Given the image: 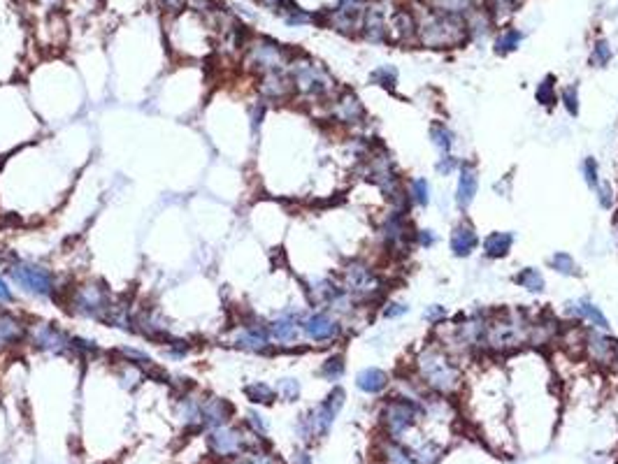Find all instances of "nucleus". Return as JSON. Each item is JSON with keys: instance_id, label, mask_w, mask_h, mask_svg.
<instances>
[{"instance_id": "9", "label": "nucleus", "mask_w": 618, "mask_h": 464, "mask_svg": "<svg viewBox=\"0 0 618 464\" xmlns=\"http://www.w3.org/2000/svg\"><path fill=\"white\" fill-rule=\"evenodd\" d=\"M112 306H114V297L103 281H86L70 292V311L77 313V316L107 323Z\"/></svg>"}, {"instance_id": "53", "label": "nucleus", "mask_w": 618, "mask_h": 464, "mask_svg": "<svg viewBox=\"0 0 618 464\" xmlns=\"http://www.w3.org/2000/svg\"><path fill=\"white\" fill-rule=\"evenodd\" d=\"M12 299H15V295H12V290H10L8 281H5V279L0 276V304H10Z\"/></svg>"}, {"instance_id": "16", "label": "nucleus", "mask_w": 618, "mask_h": 464, "mask_svg": "<svg viewBox=\"0 0 618 464\" xmlns=\"http://www.w3.org/2000/svg\"><path fill=\"white\" fill-rule=\"evenodd\" d=\"M302 318H304V313L295 311V309H288V311L279 313L275 320H270L268 330H270V339H273V344L277 348H295L298 344H300V339H302Z\"/></svg>"}, {"instance_id": "37", "label": "nucleus", "mask_w": 618, "mask_h": 464, "mask_svg": "<svg viewBox=\"0 0 618 464\" xmlns=\"http://www.w3.org/2000/svg\"><path fill=\"white\" fill-rule=\"evenodd\" d=\"M244 395H247L249 401H254V404H273V401L277 399V390L273 386L263 383V381H254V383L244 386Z\"/></svg>"}, {"instance_id": "36", "label": "nucleus", "mask_w": 618, "mask_h": 464, "mask_svg": "<svg viewBox=\"0 0 618 464\" xmlns=\"http://www.w3.org/2000/svg\"><path fill=\"white\" fill-rule=\"evenodd\" d=\"M535 100L546 109L555 107V102H558V84H555L553 74H546L537 84V88H535Z\"/></svg>"}, {"instance_id": "32", "label": "nucleus", "mask_w": 618, "mask_h": 464, "mask_svg": "<svg viewBox=\"0 0 618 464\" xmlns=\"http://www.w3.org/2000/svg\"><path fill=\"white\" fill-rule=\"evenodd\" d=\"M514 283L526 292H530V295H542V292L546 290V279L537 267L519 270V272H516V276H514Z\"/></svg>"}, {"instance_id": "24", "label": "nucleus", "mask_w": 618, "mask_h": 464, "mask_svg": "<svg viewBox=\"0 0 618 464\" xmlns=\"http://www.w3.org/2000/svg\"><path fill=\"white\" fill-rule=\"evenodd\" d=\"M361 31H363V38L372 44L389 42V24H386V12L382 5H370V8H365Z\"/></svg>"}, {"instance_id": "18", "label": "nucleus", "mask_w": 618, "mask_h": 464, "mask_svg": "<svg viewBox=\"0 0 618 464\" xmlns=\"http://www.w3.org/2000/svg\"><path fill=\"white\" fill-rule=\"evenodd\" d=\"M614 351H616V339L609 332L595 330L588 327L583 332V356L597 367H611L614 365Z\"/></svg>"}, {"instance_id": "2", "label": "nucleus", "mask_w": 618, "mask_h": 464, "mask_svg": "<svg viewBox=\"0 0 618 464\" xmlns=\"http://www.w3.org/2000/svg\"><path fill=\"white\" fill-rule=\"evenodd\" d=\"M532 316L523 309H502L488 311L486 327V353L495 356H512L528 346Z\"/></svg>"}, {"instance_id": "7", "label": "nucleus", "mask_w": 618, "mask_h": 464, "mask_svg": "<svg viewBox=\"0 0 618 464\" xmlns=\"http://www.w3.org/2000/svg\"><path fill=\"white\" fill-rule=\"evenodd\" d=\"M344 401H346L344 388L335 386L328 395H325V399L318 401L309 413L300 415V420H298V425H295L298 436H300L302 441L323 439V436H328L332 425H335V418L344 408Z\"/></svg>"}, {"instance_id": "12", "label": "nucleus", "mask_w": 618, "mask_h": 464, "mask_svg": "<svg viewBox=\"0 0 618 464\" xmlns=\"http://www.w3.org/2000/svg\"><path fill=\"white\" fill-rule=\"evenodd\" d=\"M8 274H10L12 281H15L17 285H22L24 290H29L31 295L51 297L54 292H56V281H54V274L47 267H42V265L17 260L8 267Z\"/></svg>"}, {"instance_id": "31", "label": "nucleus", "mask_w": 618, "mask_h": 464, "mask_svg": "<svg viewBox=\"0 0 618 464\" xmlns=\"http://www.w3.org/2000/svg\"><path fill=\"white\" fill-rule=\"evenodd\" d=\"M428 138H430V144L437 149L441 156L451 154L453 147H456V133H453L444 121H432L430 128H428Z\"/></svg>"}, {"instance_id": "55", "label": "nucleus", "mask_w": 618, "mask_h": 464, "mask_svg": "<svg viewBox=\"0 0 618 464\" xmlns=\"http://www.w3.org/2000/svg\"><path fill=\"white\" fill-rule=\"evenodd\" d=\"M293 464H311V455L307 453V450H298V453L293 455Z\"/></svg>"}, {"instance_id": "39", "label": "nucleus", "mask_w": 618, "mask_h": 464, "mask_svg": "<svg viewBox=\"0 0 618 464\" xmlns=\"http://www.w3.org/2000/svg\"><path fill=\"white\" fill-rule=\"evenodd\" d=\"M523 42V33L516 31V28H505L498 35V40H495V53H500V56H507V53L516 51Z\"/></svg>"}, {"instance_id": "54", "label": "nucleus", "mask_w": 618, "mask_h": 464, "mask_svg": "<svg viewBox=\"0 0 618 464\" xmlns=\"http://www.w3.org/2000/svg\"><path fill=\"white\" fill-rule=\"evenodd\" d=\"M263 116H265V105H254V107H251V126H254V131H256L258 126H261Z\"/></svg>"}, {"instance_id": "42", "label": "nucleus", "mask_w": 618, "mask_h": 464, "mask_svg": "<svg viewBox=\"0 0 618 464\" xmlns=\"http://www.w3.org/2000/svg\"><path fill=\"white\" fill-rule=\"evenodd\" d=\"M519 3L521 0H486V12L491 15L493 22H498V19L514 15V10L519 8Z\"/></svg>"}, {"instance_id": "25", "label": "nucleus", "mask_w": 618, "mask_h": 464, "mask_svg": "<svg viewBox=\"0 0 618 464\" xmlns=\"http://www.w3.org/2000/svg\"><path fill=\"white\" fill-rule=\"evenodd\" d=\"M393 386V376L382 367H365L356 374V388L372 397H382V395Z\"/></svg>"}, {"instance_id": "15", "label": "nucleus", "mask_w": 618, "mask_h": 464, "mask_svg": "<svg viewBox=\"0 0 618 464\" xmlns=\"http://www.w3.org/2000/svg\"><path fill=\"white\" fill-rule=\"evenodd\" d=\"M26 339L38 351L51 353V356H72V337L54 323L40 320V323L29 325V337Z\"/></svg>"}, {"instance_id": "11", "label": "nucleus", "mask_w": 618, "mask_h": 464, "mask_svg": "<svg viewBox=\"0 0 618 464\" xmlns=\"http://www.w3.org/2000/svg\"><path fill=\"white\" fill-rule=\"evenodd\" d=\"M302 337L316 346H330L344 337V320L328 309H316L302 318Z\"/></svg>"}, {"instance_id": "14", "label": "nucleus", "mask_w": 618, "mask_h": 464, "mask_svg": "<svg viewBox=\"0 0 618 464\" xmlns=\"http://www.w3.org/2000/svg\"><path fill=\"white\" fill-rule=\"evenodd\" d=\"M328 114H330L332 124L344 126V128H358L365 119H368L363 100L358 98L351 88H342V91H337L332 95L328 102Z\"/></svg>"}, {"instance_id": "20", "label": "nucleus", "mask_w": 618, "mask_h": 464, "mask_svg": "<svg viewBox=\"0 0 618 464\" xmlns=\"http://www.w3.org/2000/svg\"><path fill=\"white\" fill-rule=\"evenodd\" d=\"M209 450H212L214 455H221V457H235V455H242L244 450H247V439H244V434L240 432V429L235 427H214L212 434H209Z\"/></svg>"}, {"instance_id": "46", "label": "nucleus", "mask_w": 618, "mask_h": 464, "mask_svg": "<svg viewBox=\"0 0 618 464\" xmlns=\"http://www.w3.org/2000/svg\"><path fill=\"white\" fill-rule=\"evenodd\" d=\"M595 195H597V204H600V209H614L616 204V190L614 186H611L609 181L600 179V183L593 188Z\"/></svg>"}, {"instance_id": "8", "label": "nucleus", "mask_w": 618, "mask_h": 464, "mask_svg": "<svg viewBox=\"0 0 618 464\" xmlns=\"http://www.w3.org/2000/svg\"><path fill=\"white\" fill-rule=\"evenodd\" d=\"M414 237H416V228L412 225L409 216H407L405 211L389 209L377 225V240L386 254L393 258L409 254L412 247L416 244Z\"/></svg>"}, {"instance_id": "26", "label": "nucleus", "mask_w": 618, "mask_h": 464, "mask_svg": "<svg viewBox=\"0 0 618 464\" xmlns=\"http://www.w3.org/2000/svg\"><path fill=\"white\" fill-rule=\"evenodd\" d=\"M230 415H233V404H230L228 399H221V397L200 399V422L205 429L226 425L230 420Z\"/></svg>"}, {"instance_id": "13", "label": "nucleus", "mask_w": 618, "mask_h": 464, "mask_svg": "<svg viewBox=\"0 0 618 464\" xmlns=\"http://www.w3.org/2000/svg\"><path fill=\"white\" fill-rule=\"evenodd\" d=\"M233 346L247 353H258V356H270L277 348L273 344V339H270L268 323H263V320L256 316L240 318V327H237L233 337Z\"/></svg>"}, {"instance_id": "43", "label": "nucleus", "mask_w": 618, "mask_h": 464, "mask_svg": "<svg viewBox=\"0 0 618 464\" xmlns=\"http://www.w3.org/2000/svg\"><path fill=\"white\" fill-rule=\"evenodd\" d=\"M611 58H614V51H611L607 40H595L593 49H590V65H593V67H607L611 63Z\"/></svg>"}, {"instance_id": "28", "label": "nucleus", "mask_w": 618, "mask_h": 464, "mask_svg": "<svg viewBox=\"0 0 618 464\" xmlns=\"http://www.w3.org/2000/svg\"><path fill=\"white\" fill-rule=\"evenodd\" d=\"M512 247H514V232H507V230H493L481 240V251H484L488 260H502V258H507L512 254Z\"/></svg>"}, {"instance_id": "49", "label": "nucleus", "mask_w": 618, "mask_h": 464, "mask_svg": "<svg viewBox=\"0 0 618 464\" xmlns=\"http://www.w3.org/2000/svg\"><path fill=\"white\" fill-rule=\"evenodd\" d=\"M446 316H449V313H446V309L441 304H428L425 306V311H423V320L430 327H437V325H441L446 320Z\"/></svg>"}, {"instance_id": "30", "label": "nucleus", "mask_w": 618, "mask_h": 464, "mask_svg": "<svg viewBox=\"0 0 618 464\" xmlns=\"http://www.w3.org/2000/svg\"><path fill=\"white\" fill-rule=\"evenodd\" d=\"M379 457L384 464H418L409 448H405L396 439H389V436H384V441L379 443Z\"/></svg>"}, {"instance_id": "21", "label": "nucleus", "mask_w": 618, "mask_h": 464, "mask_svg": "<svg viewBox=\"0 0 618 464\" xmlns=\"http://www.w3.org/2000/svg\"><path fill=\"white\" fill-rule=\"evenodd\" d=\"M479 244H481L479 232H477V228H474V223H470L467 218L458 221L451 228L449 251H451L453 258H460V260H463V258H470L474 251H477Z\"/></svg>"}, {"instance_id": "22", "label": "nucleus", "mask_w": 618, "mask_h": 464, "mask_svg": "<svg viewBox=\"0 0 618 464\" xmlns=\"http://www.w3.org/2000/svg\"><path fill=\"white\" fill-rule=\"evenodd\" d=\"M456 174H458V183H456V195L453 197H456L458 209L467 211L479 193V169L474 163H463Z\"/></svg>"}, {"instance_id": "23", "label": "nucleus", "mask_w": 618, "mask_h": 464, "mask_svg": "<svg viewBox=\"0 0 618 464\" xmlns=\"http://www.w3.org/2000/svg\"><path fill=\"white\" fill-rule=\"evenodd\" d=\"M304 292H307L309 302L314 304V306H318V309H330V304L335 302L339 295H342L344 288H342V283H339L337 279L316 276V279H311V281L307 283Z\"/></svg>"}, {"instance_id": "3", "label": "nucleus", "mask_w": 618, "mask_h": 464, "mask_svg": "<svg viewBox=\"0 0 618 464\" xmlns=\"http://www.w3.org/2000/svg\"><path fill=\"white\" fill-rule=\"evenodd\" d=\"M337 281L342 283V288L349 292L358 306H372L382 302L386 290H389L382 272L372 267L370 263L358 260V258L344 263V267L339 270Z\"/></svg>"}, {"instance_id": "59", "label": "nucleus", "mask_w": 618, "mask_h": 464, "mask_svg": "<svg viewBox=\"0 0 618 464\" xmlns=\"http://www.w3.org/2000/svg\"><path fill=\"white\" fill-rule=\"evenodd\" d=\"M47 3H49V5H58L60 0H47Z\"/></svg>"}, {"instance_id": "58", "label": "nucleus", "mask_w": 618, "mask_h": 464, "mask_svg": "<svg viewBox=\"0 0 618 464\" xmlns=\"http://www.w3.org/2000/svg\"><path fill=\"white\" fill-rule=\"evenodd\" d=\"M614 230H616V235H618V211H616V216H614Z\"/></svg>"}, {"instance_id": "29", "label": "nucleus", "mask_w": 618, "mask_h": 464, "mask_svg": "<svg viewBox=\"0 0 618 464\" xmlns=\"http://www.w3.org/2000/svg\"><path fill=\"white\" fill-rule=\"evenodd\" d=\"M393 33V40L400 44L405 42H412V40H416V33H418V19L412 15V12L407 10H398L396 15L391 17V28Z\"/></svg>"}, {"instance_id": "4", "label": "nucleus", "mask_w": 618, "mask_h": 464, "mask_svg": "<svg viewBox=\"0 0 618 464\" xmlns=\"http://www.w3.org/2000/svg\"><path fill=\"white\" fill-rule=\"evenodd\" d=\"M416 40L428 49H451L470 40L465 17L446 15L441 10H432L418 22Z\"/></svg>"}, {"instance_id": "50", "label": "nucleus", "mask_w": 618, "mask_h": 464, "mask_svg": "<svg viewBox=\"0 0 618 464\" xmlns=\"http://www.w3.org/2000/svg\"><path fill=\"white\" fill-rule=\"evenodd\" d=\"M237 464H275V460L265 450H244Z\"/></svg>"}, {"instance_id": "51", "label": "nucleus", "mask_w": 618, "mask_h": 464, "mask_svg": "<svg viewBox=\"0 0 618 464\" xmlns=\"http://www.w3.org/2000/svg\"><path fill=\"white\" fill-rule=\"evenodd\" d=\"M437 232L430 230V228H418L416 230V237H414V242H416V247L421 249H432L434 244H437Z\"/></svg>"}, {"instance_id": "52", "label": "nucleus", "mask_w": 618, "mask_h": 464, "mask_svg": "<svg viewBox=\"0 0 618 464\" xmlns=\"http://www.w3.org/2000/svg\"><path fill=\"white\" fill-rule=\"evenodd\" d=\"M247 425L251 427V432L258 434V436H265V434H268V422L263 420V415H261V413L249 411V413H247Z\"/></svg>"}, {"instance_id": "5", "label": "nucleus", "mask_w": 618, "mask_h": 464, "mask_svg": "<svg viewBox=\"0 0 618 464\" xmlns=\"http://www.w3.org/2000/svg\"><path fill=\"white\" fill-rule=\"evenodd\" d=\"M288 74L293 79L295 86V95L307 100H330L339 88L335 77L325 70L323 63L304 56V53H295L293 60L288 63Z\"/></svg>"}, {"instance_id": "35", "label": "nucleus", "mask_w": 618, "mask_h": 464, "mask_svg": "<svg viewBox=\"0 0 618 464\" xmlns=\"http://www.w3.org/2000/svg\"><path fill=\"white\" fill-rule=\"evenodd\" d=\"M344 372H346V363H344L342 353H335V356L325 358L321 367H318V376L323 381H328V383H337V381L344 376Z\"/></svg>"}, {"instance_id": "1", "label": "nucleus", "mask_w": 618, "mask_h": 464, "mask_svg": "<svg viewBox=\"0 0 618 464\" xmlns=\"http://www.w3.org/2000/svg\"><path fill=\"white\" fill-rule=\"evenodd\" d=\"M414 379L425 392L434 397L451 399L463 390L465 376L458 365V358L446 351L444 346L432 341L425 344L414 358Z\"/></svg>"}, {"instance_id": "48", "label": "nucleus", "mask_w": 618, "mask_h": 464, "mask_svg": "<svg viewBox=\"0 0 618 464\" xmlns=\"http://www.w3.org/2000/svg\"><path fill=\"white\" fill-rule=\"evenodd\" d=\"M407 311H409V306H407V302H402V299H389V302H384L382 306V316L386 320H398L407 316Z\"/></svg>"}, {"instance_id": "33", "label": "nucleus", "mask_w": 618, "mask_h": 464, "mask_svg": "<svg viewBox=\"0 0 618 464\" xmlns=\"http://www.w3.org/2000/svg\"><path fill=\"white\" fill-rule=\"evenodd\" d=\"M407 197H409L412 207L425 209L428 204H430V197H432L430 181H428L425 176H412V179L407 181Z\"/></svg>"}, {"instance_id": "45", "label": "nucleus", "mask_w": 618, "mask_h": 464, "mask_svg": "<svg viewBox=\"0 0 618 464\" xmlns=\"http://www.w3.org/2000/svg\"><path fill=\"white\" fill-rule=\"evenodd\" d=\"M277 397L284 399V401H295L298 397H300V381L298 379H279V383H277Z\"/></svg>"}, {"instance_id": "19", "label": "nucleus", "mask_w": 618, "mask_h": 464, "mask_svg": "<svg viewBox=\"0 0 618 464\" xmlns=\"http://www.w3.org/2000/svg\"><path fill=\"white\" fill-rule=\"evenodd\" d=\"M258 93L268 102H286L291 98H295V86L288 70H275V72L261 74V79H258Z\"/></svg>"}, {"instance_id": "57", "label": "nucleus", "mask_w": 618, "mask_h": 464, "mask_svg": "<svg viewBox=\"0 0 618 464\" xmlns=\"http://www.w3.org/2000/svg\"><path fill=\"white\" fill-rule=\"evenodd\" d=\"M611 370H618V339H616V351H614V365H611Z\"/></svg>"}, {"instance_id": "38", "label": "nucleus", "mask_w": 618, "mask_h": 464, "mask_svg": "<svg viewBox=\"0 0 618 464\" xmlns=\"http://www.w3.org/2000/svg\"><path fill=\"white\" fill-rule=\"evenodd\" d=\"M370 84L382 86L386 91L398 88V67L396 65H379L370 72Z\"/></svg>"}, {"instance_id": "17", "label": "nucleus", "mask_w": 618, "mask_h": 464, "mask_svg": "<svg viewBox=\"0 0 618 464\" xmlns=\"http://www.w3.org/2000/svg\"><path fill=\"white\" fill-rule=\"evenodd\" d=\"M562 316L569 318L572 323H588V327H595V330H602V332L611 330V323L609 318L604 316V311L595 302H590L588 297L567 299L565 306H562Z\"/></svg>"}, {"instance_id": "27", "label": "nucleus", "mask_w": 618, "mask_h": 464, "mask_svg": "<svg viewBox=\"0 0 618 464\" xmlns=\"http://www.w3.org/2000/svg\"><path fill=\"white\" fill-rule=\"evenodd\" d=\"M26 337H29V325L12 311L0 306V346L19 344Z\"/></svg>"}, {"instance_id": "10", "label": "nucleus", "mask_w": 618, "mask_h": 464, "mask_svg": "<svg viewBox=\"0 0 618 464\" xmlns=\"http://www.w3.org/2000/svg\"><path fill=\"white\" fill-rule=\"evenodd\" d=\"M293 51H288L284 44L270 38H258L256 42L247 44V65L258 74L288 70V63L293 60Z\"/></svg>"}, {"instance_id": "44", "label": "nucleus", "mask_w": 618, "mask_h": 464, "mask_svg": "<svg viewBox=\"0 0 618 464\" xmlns=\"http://www.w3.org/2000/svg\"><path fill=\"white\" fill-rule=\"evenodd\" d=\"M579 169H581V176L588 188H595L597 183H600V163H597L593 156H586V158L581 160Z\"/></svg>"}, {"instance_id": "40", "label": "nucleus", "mask_w": 618, "mask_h": 464, "mask_svg": "<svg viewBox=\"0 0 618 464\" xmlns=\"http://www.w3.org/2000/svg\"><path fill=\"white\" fill-rule=\"evenodd\" d=\"M412 453H414V457H416L418 464H437L441 460V455H444V448H441L437 441L428 439V441L421 443V446L414 448Z\"/></svg>"}, {"instance_id": "41", "label": "nucleus", "mask_w": 618, "mask_h": 464, "mask_svg": "<svg viewBox=\"0 0 618 464\" xmlns=\"http://www.w3.org/2000/svg\"><path fill=\"white\" fill-rule=\"evenodd\" d=\"M558 102L565 107V112L569 116H579V112H581V95H579V88H576V84H569V86L562 88V91L558 93Z\"/></svg>"}, {"instance_id": "6", "label": "nucleus", "mask_w": 618, "mask_h": 464, "mask_svg": "<svg viewBox=\"0 0 618 464\" xmlns=\"http://www.w3.org/2000/svg\"><path fill=\"white\" fill-rule=\"evenodd\" d=\"M425 399L428 397H409L405 392L384 399L382 408H379V425H382L384 434L396 441L402 439L409 429L416 427L421 418H425Z\"/></svg>"}, {"instance_id": "47", "label": "nucleus", "mask_w": 618, "mask_h": 464, "mask_svg": "<svg viewBox=\"0 0 618 464\" xmlns=\"http://www.w3.org/2000/svg\"><path fill=\"white\" fill-rule=\"evenodd\" d=\"M460 165H463L460 158H456L453 154H444V156H439L437 163H434V172L439 176H451L453 172H458Z\"/></svg>"}, {"instance_id": "34", "label": "nucleus", "mask_w": 618, "mask_h": 464, "mask_svg": "<svg viewBox=\"0 0 618 464\" xmlns=\"http://www.w3.org/2000/svg\"><path fill=\"white\" fill-rule=\"evenodd\" d=\"M548 267L560 276H579L581 274L579 265H576L572 254H567V251H555V254L548 258Z\"/></svg>"}, {"instance_id": "56", "label": "nucleus", "mask_w": 618, "mask_h": 464, "mask_svg": "<svg viewBox=\"0 0 618 464\" xmlns=\"http://www.w3.org/2000/svg\"><path fill=\"white\" fill-rule=\"evenodd\" d=\"M163 3H165V8H170L172 12H177L181 8V5H184V0H163Z\"/></svg>"}]
</instances>
